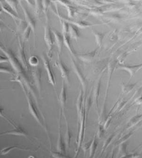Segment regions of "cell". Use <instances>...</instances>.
<instances>
[{
    "label": "cell",
    "instance_id": "1",
    "mask_svg": "<svg viewBox=\"0 0 142 158\" xmlns=\"http://www.w3.org/2000/svg\"><path fill=\"white\" fill-rule=\"evenodd\" d=\"M0 49L7 57L14 69L19 73H23L24 72V67L19 60L16 57L14 52L11 49L5 48L2 44H0Z\"/></svg>",
    "mask_w": 142,
    "mask_h": 158
},
{
    "label": "cell",
    "instance_id": "2",
    "mask_svg": "<svg viewBox=\"0 0 142 158\" xmlns=\"http://www.w3.org/2000/svg\"><path fill=\"white\" fill-rule=\"evenodd\" d=\"M44 38L49 51V56L50 58H51V53L54 44V40L52 36V31L48 25H47L45 27Z\"/></svg>",
    "mask_w": 142,
    "mask_h": 158
},
{
    "label": "cell",
    "instance_id": "3",
    "mask_svg": "<svg viewBox=\"0 0 142 158\" xmlns=\"http://www.w3.org/2000/svg\"><path fill=\"white\" fill-rule=\"evenodd\" d=\"M26 95L27 99L30 113H31V114L32 115L34 118L37 121L38 123L40 124L42 123H41V117H40L39 113H38L37 108L33 103V101L31 100L29 95L27 94H26Z\"/></svg>",
    "mask_w": 142,
    "mask_h": 158
},
{
    "label": "cell",
    "instance_id": "4",
    "mask_svg": "<svg viewBox=\"0 0 142 158\" xmlns=\"http://www.w3.org/2000/svg\"><path fill=\"white\" fill-rule=\"evenodd\" d=\"M20 5L23 9L26 21L29 26L31 28V30L33 31L34 33H35L36 31V22L33 19V17L31 16V15L29 14V12L28 11L27 9L25 7L24 4L20 2Z\"/></svg>",
    "mask_w": 142,
    "mask_h": 158
},
{
    "label": "cell",
    "instance_id": "5",
    "mask_svg": "<svg viewBox=\"0 0 142 158\" xmlns=\"http://www.w3.org/2000/svg\"><path fill=\"white\" fill-rule=\"evenodd\" d=\"M42 58L43 63H44V66H45V69H46L47 73L50 82L52 85L55 86V78H54V74H53V72L52 71L49 61L48 60L47 58L45 57V56H42Z\"/></svg>",
    "mask_w": 142,
    "mask_h": 158
},
{
    "label": "cell",
    "instance_id": "6",
    "mask_svg": "<svg viewBox=\"0 0 142 158\" xmlns=\"http://www.w3.org/2000/svg\"><path fill=\"white\" fill-rule=\"evenodd\" d=\"M55 38V41L56 42V45L58 48L59 52L61 53L62 50L63 46L64 45V37L62 34H61L60 32L57 30L53 29L51 30Z\"/></svg>",
    "mask_w": 142,
    "mask_h": 158
},
{
    "label": "cell",
    "instance_id": "7",
    "mask_svg": "<svg viewBox=\"0 0 142 158\" xmlns=\"http://www.w3.org/2000/svg\"><path fill=\"white\" fill-rule=\"evenodd\" d=\"M14 135L17 136H26L27 133L23 128L20 127H15V128L11 130L5 131L0 133V136L4 135Z\"/></svg>",
    "mask_w": 142,
    "mask_h": 158
},
{
    "label": "cell",
    "instance_id": "8",
    "mask_svg": "<svg viewBox=\"0 0 142 158\" xmlns=\"http://www.w3.org/2000/svg\"><path fill=\"white\" fill-rule=\"evenodd\" d=\"M0 5L1 6L2 10H3L5 13L9 14L10 16H11L13 18H14L16 20L20 19L17 14L8 5L6 1H0Z\"/></svg>",
    "mask_w": 142,
    "mask_h": 158
},
{
    "label": "cell",
    "instance_id": "9",
    "mask_svg": "<svg viewBox=\"0 0 142 158\" xmlns=\"http://www.w3.org/2000/svg\"><path fill=\"white\" fill-rule=\"evenodd\" d=\"M19 48L18 50L19 55V60L24 68H28L27 61L26 59V56L24 52V45L21 41H20L19 44Z\"/></svg>",
    "mask_w": 142,
    "mask_h": 158
},
{
    "label": "cell",
    "instance_id": "10",
    "mask_svg": "<svg viewBox=\"0 0 142 158\" xmlns=\"http://www.w3.org/2000/svg\"><path fill=\"white\" fill-rule=\"evenodd\" d=\"M56 64L57 67L59 68L60 71L62 76L66 80H68V77H69V70L66 68V66L64 65V63H63L62 60L59 54L58 55V60L56 62Z\"/></svg>",
    "mask_w": 142,
    "mask_h": 158
},
{
    "label": "cell",
    "instance_id": "11",
    "mask_svg": "<svg viewBox=\"0 0 142 158\" xmlns=\"http://www.w3.org/2000/svg\"><path fill=\"white\" fill-rule=\"evenodd\" d=\"M64 37V44L65 45L66 47L68 48L70 53L72 55V56H75V51L73 50L71 43V38L68 35V33H63L62 34Z\"/></svg>",
    "mask_w": 142,
    "mask_h": 158
},
{
    "label": "cell",
    "instance_id": "12",
    "mask_svg": "<svg viewBox=\"0 0 142 158\" xmlns=\"http://www.w3.org/2000/svg\"><path fill=\"white\" fill-rule=\"evenodd\" d=\"M68 33L71 38H73L77 40L80 37V32L78 27L71 24H69Z\"/></svg>",
    "mask_w": 142,
    "mask_h": 158
},
{
    "label": "cell",
    "instance_id": "13",
    "mask_svg": "<svg viewBox=\"0 0 142 158\" xmlns=\"http://www.w3.org/2000/svg\"><path fill=\"white\" fill-rule=\"evenodd\" d=\"M72 63L73 67V69L74 71L76 73V74L78 75V77L80 79V81L82 82V84L84 85L85 84V79L82 73L81 72V70L79 69L77 63L74 61L73 59H72Z\"/></svg>",
    "mask_w": 142,
    "mask_h": 158
},
{
    "label": "cell",
    "instance_id": "14",
    "mask_svg": "<svg viewBox=\"0 0 142 158\" xmlns=\"http://www.w3.org/2000/svg\"><path fill=\"white\" fill-rule=\"evenodd\" d=\"M62 19L63 21L67 22L68 23L73 25L77 27H79L81 28H85V27H90L91 26L90 24H88V23L84 22H81V21H80V22H77V21L74 22V21H71V20L63 18H62Z\"/></svg>",
    "mask_w": 142,
    "mask_h": 158
},
{
    "label": "cell",
    "instance_id": "15",
    "mask_svg": "<svg viewBox=\"0 0 142 158\" xmlns=\"http://www.w3.org/2000/svg\"><path fill=\"white\" fill-rule=\"evenodd\" d=\"M60 101L62 105H64L66 103V87L64 84H63L61 91L60 94Z\"/></svg>",
    "mask_w": 142,
    "mask_h": 158
},
{
    "label": "cell",
    "instance_id": "16",
    "mask_svg": "<svg viewBox=\"0 0 142 158\" xmlns=\"http://www.w3.org/2000/svg\"><path fill=\"white\" fill-rule=\"evenodd\" d=\"M95 50L80 55V59H81L82 60H84V61H90V59H92V58H93L95 56Z\"/></svg>",
    "mask_w": 142,
    "mask_h": 158
},
{
    "label": "cell",
    "instance_id": "17",
    "mask_svg": "<svg viewBox=\"0 0 142 158\" xmlns=\"http://www.w3.org/2000/svg\"><path fill=\"white\" fill-rule=\"evenodd\" d=\"M0 72L9 74H13L14 72L10 67L0 64Z\"/></svg>",
    "mask_w": 142,
    "mask_h": 158
},
{
    "label": "cell",
    "instance_id": "18",
    "mask_svg": "<svg viewBox=\"0 0 142 158\" xmlns=\"http://www.w3.org/2000/svg\"><path fill=\"white\" fill-rule=\"evenodd\" d=\"M6 2L12 9V10L18 15L19 12H18V9H17V3L16 2V1H6Z\"/></svg>",
    "mask_w": 142,
    "mask_h": 158
},
{
    "label": "cell",
    "instance_id": "19",
    "mask_svg": "<svg viewBox=\"0 0 142 158\" xmlns=\"http://www.w3.org/2000/svg\"><path fill=\"white\" fill-rule=\"evenodd\" d=\"M16 148H20L17 147V146H12V147H9L4 148L0 151V154L1 155H5V154H8L10 151Z\"/></svg>",
    "mask_w": 142,
    "mask_h": 158
},
{
    "label": "cell",
    "instance_id": "20",
    "mask_svg": "<svg viewBox=\"0 0 142 158\" xmlns=\"http://www.w3.org/2000/svg\"><path fill=\"white\" fill-rule=\"evenodd\" d=\"M3 112H4V108H3L0 105V117L4 118L6 121H8L10 124H11L14 127H15L16 126L14 125V124H13L10 121V120H9V119H8L7 118H6V116L4 114Z\"/></svg>",
    "mask_w": 142,
    "mask_h": 158
},
{
    "label": "cell",
    "instance_id": "21",
    "mask_svg": "<svg viewBox=\"0 0 142 158\" xmlns=\"http://www.w3.org/2000/svg\"><path fill=\"white\" fill-rule=\"evenodd\" d=\"M31 30V28L28 26L27 28H25V30L24 31V34H23V38L24 40H26L29 38V34H30V30Z\"/></svg>",
    "mask_w": 142,
    "mask_h": 158
},
{
    "label": "cell",
    "instance_id": "22",
    "mask_svg": "<svg viewBox=\"0 0 142 158\" xmlns=\"http://www.w3.org/2000/svg\"><path fill=\"white\" fill-rule=\"evenodd\" d=\"M38 59L36 57L32 56L29 59V64L31 66H34L37 65L38 63Z\"/></svg>",
    "mask_w": 142,
    "mask_h": 158
},
{
    "label": "cell",
    "instance_id": "23",
    "mask_svg": "<svg viewBox=\"0 0 142 158\" xmlns=\"http://www.w3.org/2000/svg\"><path fill=\"white\" fill-rule=\"evenodd\" d=\"M9 61L8 58L6 56L0 55V63H3V62H7Z\"/></svg>",
    "mask_w": 142,
    "mask_h": 158
},
{
    "label": "cell",
    "instance_id": "24",
    "mask_svg": "<svg viewBox=\"0 0 142 158\" xmlns=\"http://www.w3.org/2000/svg\"><path fill=\"white\" fill-rule=\"evenodd\" d=\"M2 29H3V25L0 23V31H2Z\"/></svg>",
    "mask_w": 142,
    "mask_h": 158
},
{
    "label": "cell",
    "instance_id": "25",
    "mask_svg": "<svg viewBox=\"0 0 142 158\" xmlns=\"http://www.w3.org/2000/svg\"><path fill=\"white\" fill-rule=\"evenodd\" d=\"M0 90H1V89H0Z\"/></svg>",
    "mask_w": 142,
    "mask_h": 158
}]
</instances>
